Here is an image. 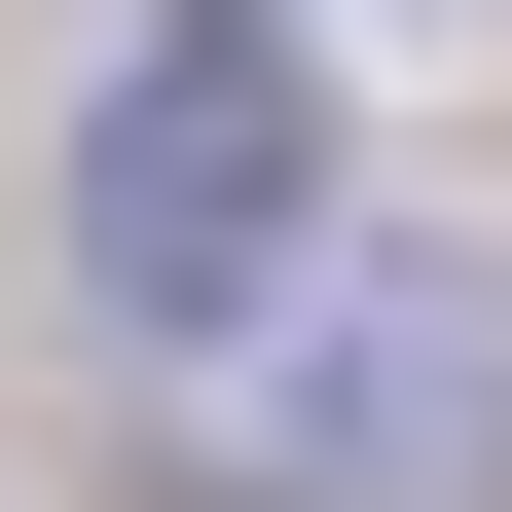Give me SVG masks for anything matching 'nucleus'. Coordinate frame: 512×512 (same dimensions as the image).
<instances>
[{
    "instance_id": "obj_1",
    "label": "nucleus",
    "mask_w": 512,
    "mask_h": 512,
    "mask_svg": "<svg viewBox=\"0 0 512 512\" xmlns=\"http://www.w3.org/2000/svg\"><path fill=\"white\" fill-rule=\"evenodd\" d=\"M74 293L110 330H293L330 293V74L293 37H110V110H74Z\"/></svg>"
},
{
    "instance_id": "obj_2",
    "label": "nucleus",
    "mask_w": 512,
    "mask_h": 512,
    "mask_svg": "<svg viewBox=\"0 0 512 512\" xmlns=\"http://www.w3.org/2000/svg\"><path fill=\"white\" fill-rule=\"evenodd\" d=\"M256 512H512V293H330L256 403Z\"/></svg>"
}]
</instances>
